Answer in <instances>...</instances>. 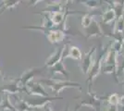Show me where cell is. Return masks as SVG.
Returning <instances> with one entry per match:
<instances>
[{
	"label": "cell",
	"mask_w": 124,
	"mask_h": 111,
	"mask_svg": "<svg viewBox=\"0 0 124 111\" xmlns=\"http://www.w3.org/2000/svg\"><path fill=\"white\" fill-rule=\"evenodd\" d=\"M38 82H40L42 85L44 84L46 87H49L57 95H58L65 88H76V87L80 88V83L73 82V81H57V80L53 79H42Z\"/></svg>",
	"instance_id": "6da1fadb"
},
{
	"label": "cell",
	"mask_w": 124,
	"mask_h": 111,
	"mask_svg": "<svg viewBox=\"0 0 124 111\" xmlns=\"http://www.w3.org/2000/svg\"><path fill=\"white\" fill-rule=\"evenodd\" d=\"M25 29H34V30H41L46 33V38L48 41L52 44H57L60 43L64 40L65 38V33L63 31L60 30H53V29H44L41 26H31V27H23Z\"/></svg>",
	"instance_id": "7a4b0ae2"
},
{
	"label": "cell",
	"mask_w": 124,
	"mask_h": 111,
	"mask_svg": "<svg viewBox=\"0 0 124 111\" xmlns=\"http://www.w3.org/2000/svg\"><path fill=\"white\" fill-rule=\"evenodd\" d=\"M26 92V88L22 87L18 79L8 80L0 89V94H8V95H17L21 92Z\"/></svg>",
	"instance_id": "3957f363"
},
{
	"label": "cell",
	"mask_w": 124,
	"mask_h": 111,
	"mask_svg": "<svg viewBox=\"0 0 124 111\" xmlns=\"http://www.w3.org/2000/svg\"><path fill=\"white\" fill-rule=\"evenodd\" d=\"M116 66H117V52L114 49H111L105 57V60L102 62L101 69H103L105 73H112L116 69Z\"/></svg>",
	"instance_id": "277c9868"
},
{
	"label": "cell",
	"mask_w": 124,
	"mask_h": 111,
	"mask_svg": "<svg viewBox=\"0 0 124 111\" xmlns=\"http://www.w3.org/2000/svg\"><path fill=\"white\" fill-rule=\"evenodd\" d=\"M46 69V67H43V68H31L25 70L23 73L21 75V77L19 78V81L22 87L26 88V85L28 84L30 81H32V79L36 76L41 73L44 69Z\"/></svg>",
	"instance_id": "5b68a950"
},
{
	"label": "cell",
	"mask_w": 124,
	"mask_h": 111,
	"mask_svg": "<svg viewBox=\"0 0 124 111\" xmlns=\"http://www.w3.org/2000/svg\"><path fill=\"white\" fill-rule=\"evenodd\" d=\"M26 93L29 95H34V96H41V97H48L47 94L44 86L38 82V81H30L26 85Z\"/></svg>",
	"instance_id": "8992f818"
},
{
	"label": "cell",
	"mask_w": 124,
	"mask_h": 111,
	"mask_svg": "<svg viewBox=\"0 0 124 111\" xmlns=\"http://www.w3.org/2000/svg\"><path fill=\"white\" fill-rule=\"evenodd\" d=\"M62 56H63V48L58 47L56 49V51L49 56V58L46 61V68H52L57 63L62 60Z\"/></svg>",
	"instance_id": "52a82bcc"
},
{
	"label": "cell",
	"mask_w": 124,
	"mask_h": 111,
	"mask_svg": "<svg viewBox=\"0 0 124 111\" xmlns=\"http://www.w3.org/2000/svg\"><path fill=\"white\" fill-rule=\"evenodd\" d=\"M94 51H95V48L93 47L92 49V51H89V53H87L83 58H82L83 61H82V66L81 67H82V70H83V73H88L91 67L94 63V61L92 60V58L93 57V54Z\"/></svg>",
	"instance_id": "ba28073f"
},
{
	"label": "cell",
	"mask_w": 124,
	"mask_h": 111,
	"mask_svg": "<svg viewBox=\"0 0 124 111\" xmlns=\"http://www.w3.org/2000/svg\"><path fill=\"white\" fill-rule=\"evenodd\" d=\"M1 102H0V108L2 110H11L17 111L14 105L11 103L10 95L8 94H1Z\"/></svg>",
	"instance_id": "9c48e42d"
},
{
	"label": "cell",
	"mask_w": 124,
	"mask_h": 111,
	"mask_svg": "<svg viewBox=\"0 0 124 111\" xmlns=\"http://www.w3.org/2000/svg\"><path fill=\"white\" fill-rule=\"evenodd\" d=\"M86 33H87V37L97 36V35H100L102 33V31L100 29L99 24L94 20H93V21L91 22L89 27L86 28Z\"/></svg>",
	"instance_id": "30bf717a"
},
{
	"label": "cell",
	"mask_w": 124,
	"mask_h": 111,
	"mask_svg": "<svg viewBox=\"0 0 124 111\" xmlns=\"http://www.w3.org/2000/svg\"><path fill=\"white\" fill-rule=\"evenodd\" d=\"M102 62H103V58H100L98 61H94V63L93 64V66L91 67V69L89 70V81L93 80L97 76L99 70L102 67Z\"/></svg>",
	"instance_id": "8fae6325"
},
{
	"label": "cell",
	"mask_w": 124,
	"mask_h": 111,
	"mask_svg": "<svg viewBox=\"0 0 124 111\" xmlns=\"http://www.w3.org/2000/svg\"><path fill=\"white\" fill-rule=\"evenodd\" d=\"M50 21L53 23L54 26H57L60 23H62L63 20L65 19V15L63 11H58V12H53L50 13V17H49Z\"/></svg>",
	"instance_id": "7c38bea8"
},
{
	"label": "cell",
	"mask_w": 124,
	"mask_h": 111,
	"mask_svg": "<svg viewBox=\"0 0 124 111\" xmlns=\"http://www.w3.org/2000/svg\"><path fill=\"white\" fill-rule=\"evenodd\" d=\"M51 73L52 74H57V73H59V74H62V75H64L65 77H69V73L67 72V70L65 69V66H64V64L63 62L61 61H59L58 63H57L55 66H53L51 68Z\"/></svg>",
	"instance_id": "4fadbf2b"
},
{
	"label": "cell",
	"mask_w": 124,
	"mask_h": 111,
	"mask_svg": "<svg viewBox=\"0 0 124 111\" xmlns=\"http://www.w3.org/2000/svg\"><path fill=\"white\" fill-rule=\"evenodd\" d=\"M16 110L17 111H33L35 110L34 108H32L31 106H29V104L27 103V101L24 100H19L15 105Z\"/></svg>",
	"instance_id": "5bb4252c"
},
{
	"label": "cell",
	"mask_w": 124,
	"mask_h": 111,
	"mask_svg": "<svg viewBox=\"0 0 124 111\" xmlns=\"http://www.w3.org/2000/svg\"><path fill=\"white\" fill-rule=\"evenodd\" d=\"M20 3H21V1H19V0H6V1H3V4H2L3 8L0 10V14L3 13L7 9H12V8H14L17 6H19Z\"/></svg>",
	"instance_id": "9a60e30c"
},
{
	"label": "cell",
	"mask_w": 124,
	"mask_h": 111,
	"mask_svg": "<svg viewBox=\"0 0 124 111\" xmlns=\"http://www.w3.org/2000/svg\"><path fill=\"white\" fill-rule=\"evenodd\" d=\"M67 57L69 58H71L73 59H82L83 56H82V52L81 50L77 47V46H71V47L69 49L67 53Z\"/></svg>",
	"instance_id": "2e32d148"
},
{
	"label": "cell",
	"mask_w": 124,
	"mask_h": 111,
	"mask_svg": "<svg viewBox=\"0 0 124 111\" xmlns=\"http://www.w3.org/2000/svg\"><path fill=\"white\" fill-rule=\"evenodd\" d=\"M103 22L106 24H108L111 21H113L116 19V14H115V11L113 10V8H110L108 10H107L103 14Z\"/></svg>",
	"instance_id": "e0dca14e"
},
{
	"label": "cell",
	"mask_w": 124,
	"mask_h": 111,
	"mask_svg": "<svg viewBox=\"0 0 124 111\" xmlns=\"http://www.w3.org/2000/svg\"><path fill=\"white\" fill-rule=\"evenodd\" d=\"M124 2V1H123ZM123 2H114V8L113 10L115 11V14H116V18L119 19V17L122 16L124 10V4H122Z\"/></svg>",
	"instance_id": "ac0fdd59"
},
{
	"label": "cell",
	"mask_w": 124,
	"mask_h": 111,
	"mask_svg": "<svg viewBox=\"0 0 124 111\" xmlns=\"http://www.w3.org/2000/svg\"><path fill=\"white\" fill-rule=\"evenodd\" d=\"M124 31V17H119L117 21L116 26L114 29V32L115 33H121Z\"/></svg>",
	"instance_id": "d6986e66"
},
{
	"label": "cell",
	"mask_w": 124,
	"mask_h": 111,
	"mask_svg": "<svg viewBox=\"0 0 124 111\" xmlns=\"http://www.w3.org/2000/svg\"><path fill=\"white\" fill-rule=\"evenodd\" d=\"M93 21V17L91 16L90 14H86L83 17V20H82V25L83 28H87L89 27V25L91 24V22Z\"/></svg>",
	"instance_id": "ffe728a7"
},
{
	"label": "cell",
	"mask_w": 124,
	"mask_h": 111,
	"mask_svg": "<svg viewBox=\"0 0 124 111\" xmlns=\"http://www.w3.org/2000/svg\"><path fill=\"white\" fill-rule=\"evenodd\" d=\"M119 97L117 94H113V95H110L108 98V102L109 104H110V106H117L119 104Z\"/></svg>",
	"instance_id": "44dd1931"
},
{
	"label": "cell",
	"mask_w": 124,
	"mask_h": 111,
	"mask_svg": "<svg viewBox=\"0 0 124 111\" xmlns=\"http://www.w3.org/2000/svg\"><path fill=\"white\" fill-rule=\"evenodd\" d=\"M84 5L89 7H97L100 6V2L98 1H86V2H84Z\"/></svg>",
	"instance_id": "7402d4cb"
},
{
	"label": "cell",
	"mask_w": 124,
	"mask_h": 111,
	"mask_svg": "<svg viewBox=\"0 0 124 111\" xmlns=\"http://www.w3.org/2000/svg\"><path fill=\"white\" fill-rule=\"evenodd\" d=\"M119 105H120L121 106H124V95H122L119 99Z\"/></svg>",
	"instance_id": "603a6c76"
},
{
	"label": "cell",
	"mask_w": 124,
	"mask_h": 111,
	"mask_svg": "<svg viewBox=\"0 0 124 111\" xmlns=\"http://www.w3.org/2000/svg\"><path fill=\"white\" fill-rule=\"evenodd\" d=\"M106 111H118V109H117V107L115 106H110L108 108H107Z\"/></svg>",
	"instance_id": "cb8c5ba5"
},
{
	"label": "cell",
	"mask_w": 124,
	"mask_h": 111,
	"mask_svg": "<svg viewBox=\"0 0 124 111\" xmlns=\"http://www.w3.org/2000/svg\"><path fill=\"white\" fill-rule=\"evenodd\" d=\"M119 53L122 54L124 57V43H122V44H121V47H120V50H119Z\"/></svg>",
	"instance_id": "d4e9b609"
},
{
	"label": "cell",
	"mask_w": 124,
	"mask_h": 111,
	"mask_svg": "<svg viewBox=\"0 0 124 111\" xmlns=\"http://www.w3.org/2000/svg\"><path fill=\"white\" fill-rule=\"evenodd\" d=\"M3 80V74L1 72V69H0V81H2Z\"/></svg>",
	"instance_id": "484cf974"
}]
</instances>
